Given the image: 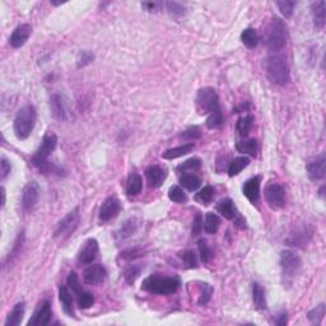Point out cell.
Wrapping results in <instances>:
<instances>
[{"label": "cell", "instance_id": "6da1fadb", "mask_svg": "<svg viewBox=\"0 0 326 326\" xmlns=\"http://www.w3.org/2000/svg\"><path fill=\"white\" fill-rule=\"evenodd\" d=\"M265 71L269 81L277 86H284L289 82V68L287 59L279 52H271L265 60Z\"/></svg>", "mask_w": 326, "mask_h": 326}, {"label": "cell", "instance_id": "7a4b0ae2", "mask_svg": "<svg viewBox=\"0 0 326 326\" xmlns=\"http://www.w3.org/2000/svg\"><path fill=\"white\" fill-rule=\"evenodd\" d=\"M180 287V281L176 277H166L161 274L149 275L143 281L142 288L144 291L153 294L168 296L177 292Z\"/></svg>", "mask_w": 326, "mask_h": 326}, {"label": "cell", "instance_id": "3957f363", "mask_svg": "<svg viewBox=\"0 0 326 326\" xmlns=\"http://www.w3.org/2000/svg\"><path fill=\"white\" fill-rule=\"evenodd\" d=\"M288 32L285 23L281 18H273L270 24L265 31V45L270 51H281L287 43Z\"/></svg>", "mask_w": 326, "mask_h": 326}, {"label": "cell", "instance_id": "277c9868", "mask_svg": "<svg viewBox=\"0 0 326 326\" xmlns=\"http://www.w3.org/2000/svg\"><path fill=\"white\" fill-rule=\"evenodd\" d=\"M36 125V110L33 106L22 107L14 119V134L20 140H24L31 135Z\"/></svg>", "mask_w": 326, "mask_h": 326}, {"label": "cell", "instance_id": "5b68a950", "mask_svg": "<svg viewBox=\"0 0 326 326\" xmlns=\"http://www.w3.org/2000/svg\"><path fill=\"white\" fill-rule=\"evenodd\" d=\"M301 266H302V261H301V258L296 252L292 251V250H284V251H282L281 268L285 284L292 283L294 278L297 277V274L301 270Z\"/></svg>", "mask_w": 326, "mask_h": 326}, {"label": "cell", "instance_id": "8992f818", "mask_svg": "<svg viewBox=\"0 0 326 326\" xmlns=\"http://www.w3.org/2000/svg\"><path fill=\"white\" fill-rule=\"evenodd\" d=\"M195 102L197 111L200 113H213L220 111L218 94L214 88L205 87L197 90Z\"/></svg>", "mask_w": 326, "mask_h": 326}, {"label": "cell", "instance_id": "52a82bcc", "mask_svg": "<svg viewBox=\"0 0 326 326\" xmlns=\"http://www.w3.org/2000/svg\"><path fill=\"white\" fill-rule=\"evenodd\" d=\"M79 219H81V214H79V208L77 207L71 212H69L58 223V226H56L55 231H54V237L55 239H66V237L70 236L71 233L77 229L78 224H79Z\"/></svg>", "mask_w": 326, "mask_h": 326}, {"label": "cell", "instance_id": "ba28073f", "mask_svg": "<svg viewBox=\"0 0 326 326\" xmlns=\"http://www.w3.org/2000/svg\"><path fill=\"white\" fill-rule=\"evenodd\" d=\"M265 201L271 209H281L285 204V190L281 184L270 182L266 185L264 191Z\"/></svg>", "mask_w": 326, "mask_h": 326}, {"label": "cell", "instance_id": "9c48e42d", "mask_svg": "<svg viewBox=\"0 0 326 326\" xmlns=\"http://www.w3.org/2000/svg\"><path fill=\"white\" fill-rule=\"evenodd\" d=\"M56 146H58V136H56L55 134H52V132L46 134V135L43 136V139H42V143L41 146H40V148L37 149V152L33 154L32 157L33 165H37L40 162L47 161L49 155L56 149Z\"/></svg>", "mask_w": 326, "mask_h": 326}, {"label": "cell", "instance_id": "30bf717a", "mask_svg": "<svg viewBox=\"0 0 326 326\" xmlns=\"http://www.w3.org/2000/svg\"><path fill=\"white\" fill-rule=\"evenodd\" d=\"M307 168V174H308V178L313 182H317V181L324 180L326 174V158L325 154H320L319 157L313 158L312 161H310L306 166Z\"/></svg>", "mask_w": 326, "mask_h": 326}, {"label": "cell", "instance_id": "8fae6325", "mask_svg": "<svg viewBox=\"0 0 326 326\" xmlns=\"http://www.w3.org/2000/svg\"><path fill=\"white\" fill-rule=\"evenodd\" d=\"M107 271L104 265L93 264L89 265L83 271V281L89 285H98L106 279Z\"/></svg>", "mask_w": 326, "mask_h": 326}, {"label": "cell", "instance_id": "7c38bea8", "mask_svg": "<svg viewBox=\"0 0 326 326\" xmlns=\"http://www.w3.org/2000/svg\"><path fill=\"white\" fill-rule=\"evenodd\" d=\"M120 210H121V205H120L119 199L115 196H109L100 208V219L102 222H109L116 218Z\"/></svg>", "mask_w": 326, "mask_h": 326}, {"label": "cell", "instance_id": "4fadbf2b", "mask_svg": "<svg viewBox=\"0 0 326 326\" xmlns=\"http://www.w3.org/2000/svg\"><path fill=\"white\" fill-rule=\"evenodd\" d=\"M50 320H51V304H50L49 301H45L35 311L33 316L28 321V326L49 325Z\"/></svg>", "mask_w": 326, "mask_h": 326}, {"label": "cell", "instance_id": "5bb4252c", "mask_svg": "<svg viewBox=\"0 0 326 326\" xmlns=\"http://www.w3.org/2000/svg\"><path fill=\"white\" fill-rule=\"evenodd\" d=\"M40 197V186L36 181H31L23 189L22 194V204L24 209H32L36 207Z\"/></svg>", "mask_w": 326, "mask_h": 326}, {"label": "cell", "instance_id": "9a60e30c", "mask_svg": "<svg viewBox=\"0 0 326 326\" xmlns=\"http://www.w3.org/2000/svg\"><path fill=\"white\" fill-rule=\"evenodd\" d=\"M98 254V242L94 239H88L78 254V261L81 264H92Z\"/></svg>", "mask_w": 326, "mask_h": 326}, {"label": "cell", "instance_id": "2e32d148", "mask_svg": "<svg viewBox=\"0 0 326 326\" xmlns=\"http://www.w3.org/2000/svg\"><path fill=\"white\" fill-rule=\"evenodd\" d=\"M50 109H51L52 116L59 121H64L68 119V106L62 94L54 93L50 97Z\"/></svg>", "mask_w": 326, "mask_h": 326}, {"label": "cell", "instance_id": "e0dca14e", "mask_svg": "<svg viewBox=\"0 0 326 326\" xmlns=\"http://www.w3.org/2000/svg\"><path fill=\"white\" fill-rule=\"evenodd\" d=\"M31 32H32V27L27 24V23H23V24L17 27L13 31V33L10 35L9 45L14 47V49H20L28 41Z\"/></svg>", "mask_w": 326, "mask_h": 326}, {"label": "cell", "instance_id": "ac0fdd59", "mask_svg": "<svg viewBox=\"0 0 326 326\" xmlns=\"http://www.w3.org/2000/svg\"><path fill=\"white\" fill-rule=\"evenodd\" d=\"M146 176L147 181H148V185L151 188H159L163 181L167 177V174L163 168H161L159 166H149L146 170Z\"/></svg>", "mask_w": 326, "mask_h": 326}, {"label": "cell", "instance_id": "d6986e66", "mask_svg": "<svg viewBox=\"0 0 326 326\" xmlns=\"http://www.w3.org/2000/svg\"><path fill=\"white\" fill-rule=\"evenodd\" d=\"M311 13H312V20L315 28L323 29L325 27L326 22V1L320 0L315 1L311 5Z\"/></svg>", "mask_w": 326, "mask_h": 326}, {"label": "cell", "instance_id": "ffe728a7", "mask_svg": "<svg viewBox=\"0 0 326 326\" xmlns=\"http://www.w3.org/2000/svg\"><path fill=\"white\" fill-rule=\"evenodd\" d=\"M242 193L252 204H258L260 197V177H252L243 184Z\"/></svg>", "mask_w": 326, "mask_h": 326}, {"label": "cell", "instance_id": "44dd1931", "mask_svg": "<svg viewBox=\"0 0 326 326\" xmlns=\"http://www.w3.org/2000/svg\"><path fill=\"white\" fill-rule=\"evenodd\" d=\"M311 236H312V231H310L307 226L302 227L292 233L291 237L287 239V243H289V246H304L310 241Z\"/></svg>", "mask_w": 326, "mask_h": 326}, {"label": "cell", "instance_id": "7402d4cb", "mask_svg": "<svg viewBox=\"0 0 326 326\" xmlns=\"http://www.w3.org/2000/svg\"><path fill=\"white\" fill-rule=\"evenodd\" d=\"M143 189V180L140 177V174L132 172L129 174L128 177V182H126V194L129 196H136L142 193Z\"/></svg>", "mask_w": 326, "mask_h": 326}, {"label": "cell", "instance_id": "603a6c76", "mask_svg": "<svg viewBox=\"0 0 326 326\" xmlns=\"http://www.w3.org/2000/svg\"><path fill=\"white\" fill-rule=\"evenodd\" d=\"M217 210H218L219 214H222L226 219L232 220L237 217L236 205H235V203H233L231 199H228V197L222 199V200L218 203V205H217Z\"/></svg>", "mask_w": 326, "mask_h": 326}, {"label": "cell", "instance_id": "cb8c5ba5", "mask_svg": "<svg viewBox=\"0 0 326 326\" xmlns=\"http://www.w3.org/2000/svg\"><path fill=\"white\" fill-rule=\"evenodd\" d=\"M26 312V304L24 302H20L13 307L12 312L8 315L7 321H5V326H18L22 323L23 316Z\"/></svg>", "mask_w": 326, "mask_h": 326}, {"label": "cell", "instance_id": "d4e9b609", "mask_svg": "<svg viewBox=\"0 0 326 326\" xmlns=\"http://www.w3.org/2000/svg\"><path fill=\"white\" fill-rule=\"evenodd\" d=\"M194 149V143H188V144H184V146L176 147V148L167 149L165 152L162 153V158L165 159H174L178 158V157H182V155H186L189 153L193 152Z\"/></svg>", "mask_w": 326, "mask_h": 326}, {"label": "cell", "instance_id": "484cf974", "mask_svg": "<svg viewBox=\"0 0 326 326\" xmlns=\"http://www.w3.org/2000/svg\"><path fill=\"white\" fill-rule=\"evenodd\" d=\"M59 298L62 301L64 312L68 313L69 316H74V310H73V297H71L68 287H65V285H60V287H59Z\"/></svg>", "mask_w": 326, "mask_h": 326}, {"label": "cell", "instance_id": "4316f807", "mask_svg": "<svg viewBox=\"0 0 326 326\" xmlns=\"http://www.w3.org/2000/svg\"><path fill=\"white\" fill-rule=\"evenodd\" d=\"M180 184L189 191H196L201 186V178L195 174H184L180 177Z\"/></svg>", "mask_w": 326, "mask_h": 326}, {"label": "cell", "instance_id": "83f0119b", "mask_svg": "<svg viewBox=\"0 0 326 326\" xmlns=\"http://www.w3.org/2000/svg\"><path fill=\"white\" fill-rule=\"evenodd\" d=\"M236 149L239 153L255 157L256 153H258V142L255 139H243V140H239L236 143Z\"/></svg>", "mask_w": 326, "mask_h": 326}, {"label": "cell", "instance_id": "f1b7e54d", "mask_svg": "<svg viewBox=\"0 0 326 326\" xmlns=\"http://www.w3.org/2000/svg\"><path fill=\"white\" fill-rule=\"evenodd\" d=\"M252 300H254V304L258 310H265L266 308L265 291L259 283H254V285H252Z\"/></svg>", "mask_w": 326, "mask_h": 326}, {"label": "cell", "instance_id": "f546056e", "mask_svg": "<svg viewBox=\"0 0 326 326\" xmlns=\"http://www.w3.org/2000/svg\"><path fill=\"white\" fill-rule=\"evenodd\" d=\"M241 41L243 45L249 49H255L259 43V35L256 29L254 28H246L241 33Z\"/></svg>", "mask_w": 326, "mask_h": 326}, {"label": "cell", "instance_id": "4dcf8cb0", "mask_svg": "<svg viewBox=\"0 0 326 326\" xmlns=\"http://www.w3.org/2000/svg\"><path fill=\"white\" fill-rule=\"evenodd\" d=\"M138 220L135 219V218H129L128 220H125V222L123 223V226H121V228L119 229V232H117V235H119L120 239H128V237L132 236L134 233L136 232V229H138Z\"/></svg>", "mask_w": 326, "mask_h": 326}, {"label": "cell", "instance_id": "1f68e13d", "mask_svg": "<svg viewBox=\"0 0 326 326\" xmlns=\"http://www.w3.org/2000/svg\"><path fill=\"white\" fill-rule=\"evenodd\" d=\"M219 224H220V219L217 214L212 213V212L205 214L204 229H205V232H207L208 235H214V233L218 231V228H219Z\"/></svg>", "mask_w": 326, "mask_h": 326}, {"label": "cell", "instance_id": "d6a6232c", "mask_svg": "<svg viewBox=\"0 0 326 326\" xmlns=\"http://www.w3.org/2000/svg\"><path fill=\"white\" fill-rule=\"evenodd\" d=\"M163 7H166L168 14L172 18H176V20L186 14V7L181 3H177V1H166V3H163Z\"/></svg>", "mask_w": 326, "mask_h": 326}, {"label": "cell", "instance_id": "836d02e7", "mask_svg": "<svg viewBox=\"0 0 326 326\" xmlns=\"http://www.w3.org/2000/svg\"><path fill=\"white\" fill-rule=\"evenodd\" d=\"M249 163L250 159L247 158V157H245V155H243V157H237V158H235V161H232V163L229 165L228 174L231 177L237 176L239 172L242 171V170H245V168L249 166Z\"/></svg>", "mask_w": 326, "mask_h": 326}, {"label": "cell", "instance_id": "e575fe53", "mask_svg": "<svg viewBox=\"0 0 326 326\" xmlns=\"http://www.w3.org/2000/svg\"><path fill=\"white\" fill-rule=\"evenodd\" d=\"M252 126H254V117L251 115H247V116L239 117V121H237V131L241 136H247L249 132L251 131Z\"/></svg>", "mask_w": 326, "mask_h": 326}, {"label": "cell", "instance_id": "d590c367", "mask_svg": "<svg viewBox=\"0 0 326 326\" xmlns=\"http://www.w3.org/2000/svg\"><path fill=\"white\" fill-rule=\"evenodd\" d=\"M178 258L182 260L184 265L188 269L197 268V260L196 255L191 250H184V251L178 252Z\"/></svg>", "mask_w": 326, "mask_h": 326}, {"label": "cell", "instance_id": "8d00e7d4", "mask_svg": "<svg viewBox=\"0 0 326 326\" xmlns=\"http://www.w3.org/2000/svg\"><path fill=\"white\" fill-rule=\"evenodd\" d=\"M168 197H170V200L174 201V203H186L188 201V196L184 193V190L178 186V185H174L170 188L168 190Z\"/></svg>", "mask_w": 326, "mask_h": 326}, {"label": "cell", "instance_id": "74e56055", "mask_svg": "<svg viewBox=\"0 0 326 326\" xmlns=\"http://www.w3.org/2000/svg\"><path fill=\"white\" fill-rule=\"evenodd\" d=\"M324 316H325V304H320L319 306H316L307 313V319L310 320L312 324H317V325L321 324Z\"/></svg>", "mask_w": 326, "mask_h": 326}, {"label": "cell", "instance_id": "f35d334b", "mask_svg": "<svg viewBox=\"0 0 326 326\" xmlns=\"http://www.w3.org/2000/svg\"><path fill=\"white\" fill-rule=\"evenodd\" d=\"M214 194H216V191L212 186H205L196 194V200L203 203L204 205H208L214 199Z\"/></svg>", "mask_w": 326, "mask_h": 326}, {"label": "cell", "instance_id": "ab89813d", "mask_svg": "<svg viewBox=\"0 0 326 326\" xmlns=\"http://www.w3.org/2000/svg\"><path fill=\"white\" fill-rule=\"evenodd\" d=\"M77 302H78V306L81 307V308H83V310H86V308H89V307L94 304L93 294L89 293V292L81 291L77 296Z\"/></svg>", "mask_w": 326, "mask_h": 326}, {"label": "cell", "instance_id": "60d3db41", "mask_svg": "<svg viewBox=\"0 0 326 326\" xmlns=\"http://www.w3.org/2000/svg\"><path fill=\"white\" fill-rule=\"evenodd\" d=\"M200 167H201V161L199 158H196V157H194V158L188 159V161L184 162L182 165L178 166L177 171L195 172V171H199V170H200Z\"/></svg>", "mask_w": 326, "mask_h": 326}, {"label": "cell", "instance_id": "b9f144b4", "mask_svg": "<svg viewBox=\"0 0 326 326\" xmlns=\"http://www.w3.org/2000/svg\"><path fill=\"white\" fill-rule=\"evenodd\" d=\"M197 247H199V252H200V258L203 260V262H209L213 258V251L209 247L208 242L205 239H200L199 242H197Z\"/></svg>", "mask_w": 326, "mask_h": 326}, {"label": "cell", "instance_id": "7bdbcfd3", "mask_svg": "<svg viewBox=\"0 0 326 326\" xmlns=\"http://www.w3.org/2000/svg\"><path fill=\"white\" fill-rule=\"evenodd\" d=\"M223 123H224V117H223L222 112L217 111V112L209 115L207 120V126L209 129H219L220 126L223 125Z\"/></svg>", "mask_w": 326, "mask_h": 326}, {"label": "cell", "instance_id": "ee69618b", "mask_svg": "<svg viewBox=\"0 0 326 326\" xmlns=\"http://www.w3.org/2000/svg\"><path fill=\"white\" fill-rule=\"evenodd\" d=\"M277 7L278 9L281 10V13L285 17V18H289L293 14V9L296 3L294 1H289V0H282V1H277Z\"/></svg>", "mask_w": 326, "mask_h": 326}, {"label": "cell", "instance_id": "f6af8a7d", "mask_svg": "<svg viewBox=\"0 0 326 326\" xmlns=\"http://www.w3.org/2000/svg\"><path fill=\"white\" fill-rule=\"evenodd\" d=\"M93 60H94V55L92 52L87 51V50H86V51H82L77 59V66L79 69L84 68V66L89 65Z\"/></svg>", "mask_w": 326, "mask_h": 326}, {"label": "cell", "instance_id": "bcb514c9", "mask_svg": "<svg viewBox=\"0 0 326 326\" xmlns=\"http://www.w3.org/2000/svg\"><path fill=\"white\" fill-rule=\"evenodd\" d=\"M201 136V130L197 128V126H190L189 129L185 130L182 132L181 138L185 139V140H196Z\"/></svg>", "mask_w": 326, "mask_h": 326}, {"label": "cell", "instance_id": "7dc6e473", "mask_svg": "<svg viewBox=\"0 0 326 326\" xmlns=\"http://www.w3.org/2000/svg\"><path fill=\"white\" fill-rule=\"evenodd\" d=\"M140 270H142V268H140V266H136V265H132V266L126 269L125 275H124L126 282H128V283H134L136 278L139 277V274H140Z\"/></svg>", "mask_w": 326, "mask_h": 326}, {"label": "cell", "instance_id": "c3c4849f", "mask_svg": "<svg viewBox=\"0 0 326 326\" xmlns=\"http://www.w3.org/2000/svg\"><path fill=\"white\" fill-rule=\"evenodd\" d=\"M68 285L71 288V291L77 294L82 291V285L81 283H79V278H78V275L75 274L74 271H71L70 274H69Z\"/></svg>", "mask_w": 326, "mask_h": 326}, {"label": "cell", "instance_id": "681fc988", "mask_svg": "<svg viewBox=\"0 0 326 326\" xmlns=\"http://www.w3.org/2000/svg\"><path fill=\"white\" fill-rule=\"evenodd\" d=\"M203 228H204L203 217H201V214L197 212L194 217V222H193V235H194V236L199 235Z\"/></svg>", "mask_w": 326, "mask_h": 326}, {"label": "cell", "instance_id": "f907efd6", "mask_svg": "<svg viewBox=\"0 0 326 326\" xmlns=\"http://www.w3.org/2000/svg\"><path fill=\"white\" fill-rule=\"evenodd\" d=\"M213 293V288L210 287L209 284H204L203 285V293H201V297L199 300V304H207L210 300V296Z\"/></svg>", "mask_w": 326, "mask_h": 326}, {"label": "cell", "instance_id": "816d5d0a", "mask_svg": "<svg viewBox=\"0 0 326 326\" xmlns=\"http://www.w3.org/2000/svg\"><path fill=\"white\" fill-rule=\"evenodd\" d=\"M23 242H24V232L20 233V236L17 237L16 243H14V246H13V250H12V252L9 254V259H10V256H16L17 254L20 252V250L22 249Z\"/></svg>", "mask_w": 326, "mask_h": 326}, {"label": "cell", "instance_id": "f5cc1de1", "mask_svg": "<svg viewBox=\"0 0 326 326\" xmlns=\"http://www.w3.org/2000/svg\"><path fill=\"white\" fill-rule=\"evenodd\" d=\"M10 170H12V167H10L9 162H8L5 158L0 159V174H1V180H4V178L7 177L8 174H10Z\"/></svg>", "mask_w": 326, "mask_h": 326}, {"label": "cell", "instance_id": "db71d44e", "mask_svg": "<svg viewBox=\"0 0 326 326\" xmlns=\"http://www.w3.org/2000/svg\"><path fill=\"white\" fill-rule=\"evenodd\" d=\"M143 8L148 12H157L159 10V7L162 5V3H157V1H148V3H143Z\"/></svg>", "mask_w": 326, "mask_h": 326}, {"label": "cell", "instance_id": "11a10c76", "mask_svg": "<svg viewBox=\"0 0 326 326\" xmlns=\"http://www.w3.org/2000/svg\"><path fill=\"white\" fill-rule=\"evenodd\" d=\"M140 255H142V251H138V250H129V251H124L123 254H121V256H123L124 259H126V260L139 258Z\"/></svg>", "mask_w": 326, "mask_h": 326}, {"label": "cell", "instance_id": "9f6ffc18", "mask_svg": "<svg viewBox=\"0 0 326 326\" xmlns=\"http://www.w3.org/2000/svg\"><path fill=\"white\" fill-rule=\"evenodd\" d=\"M275 323L278 324V325H281V326H284L285 324H287V312H284V313H282L281 316H279V319L277 320V321H275Z\"/></svg>", "mask_w": 326, "mask_h": 326}, {"label": "cell", "instance_id": "6f0895ef", "mask_svg": "<svg viewBox=\"0 0 326 326\" xmlns=\"http://www.w3.org/2000/svg\"><path fill=\"white\" fill-rule=\"evenodd\" d=\"M1 196H3V203L1 204H3L4 207V205H5V190H4V188L1 189Z\"/></svg>", "mask_w": 326, "mask_h": 326}]
</instances>
